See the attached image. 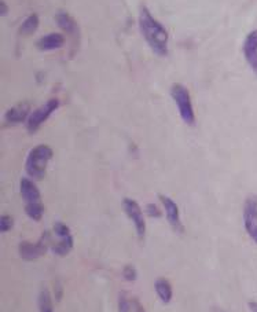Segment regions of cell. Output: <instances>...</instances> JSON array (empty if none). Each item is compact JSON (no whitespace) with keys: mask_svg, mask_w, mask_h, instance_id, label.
<instances>
[{"mask_svg":"<svg viewBox=\"0 0 257 312\" xmlns=\"http://www.w3.org/2000/svg\"><path fill=\"white\" fill-rule=\"evenodd\" d=\"M139 28L142 32L143 37L150 46V49L157 55H167L168 53V32L161 25L160 22L155 21L150 11L143 7L139 15Z\"/></svg>","mask_w":257,"mask_h":312,"instance_id":"cell-1","label":"cell"},{"mask_svg":"<svg viewBox=\"0 0 257 312\" xmlns=\"http://www.w3.org/2000/svg\"><path fill=\"white\" fill-rule=\"evenodd\" d=\"M21 195H22L24 204H25V212L27 215L35 221H40L44 213V205L41 201L40 190L37 189V186L31 181L24 177L21 181Z\"/></svg>","mask_w":257,"mask_h":312,"instance_id":"cell-2","label":"cell"},{"mask_svg":"<svg viewBox=\"0 0 257 312\" xmlns=\"http://www.w3.org/2000/svg\"><path fill=\"white\" fill-rule=\"evenodd\" d=\"M51 159H53V149L50 146L39 145L33 147L31 153L28 154L27 163H25L27 173L36 181L43 179Z\"/></svg>","mask_w":257,"mask_h":312,"instance_id":"cell-3","label":"cell"},{"mask_svg":"<svg viewBox=\"0 0 257 312\" xmlns=\"http://www.w3.org/2000/svg\"><path fill=\"white\" fill-rule=\"evenodd\" d=\"M171 95H172L173 101L176 103L179 115H180L183 121L187 125H194L195 115L189 90L182 84H173L172 88H171Z\"/></svg>","mask_w":257,"mask_h":312,"instance_id":"cell-4","label":"cell"},{"mask_svg":"<svg viewBox=\"0 0 257 312\" xmlns=\"http://www.w3.org/2000/svg\"><path fill=\"white\" fill-rule=\"evenodd\" d=\"M51 249L57 256H66L73 249V237L69 227L62 221L54 225L51 233Z\"/></svg>","mask_w":257,"mask_h":312,"instance_id":"cell-5","label":"cell"},{"mask_svg":"<svg viewBox=\"0 0 257 312\" xmlns=\"http://www.w3.org/2000/svg\"><path fill=\"white\" fill-rule=\"evenodd\" d=\"M49 247H51V233L45 231L41 238L35 243L32 242H21L19 243V256L25 261H33L44 255Z\"/></svg>","mask_w":257,"mask_h":312,"instance_id":"cell-6","label":"cell"},{"mask_svg":"<svg viewBox=\"0 0 257 312\" xmlns=\"http://www.w3.org/2000/svg\"><path fill=\"white\" fill-rule=\"evenodd\" d=\"M121 207H123V211L125 212V215L128 216L129 220L133 223V227H135L137 237H145V234H146V220H145V215H143L139 204L135 199L124 198L123 203H121Z\"/></svg>","mask_w":257,"mask_h":312,"instance_id":"cell-7","label":"cell"},{"mask_svg":"<svg viewBox=\"0 0 257 312\" xmlns=\"http://www.w3.org/2000/svg\"><path fill=\"white\" fill-rule=\"evenodd\" d=\"M58 106H59V101L58 99H50L49 102H45L44 105L40 106L39 109L35 110L27 120L28 131L31 132V133L37 131L41 124L44 123L45 120L49 119L50 116L58 109Z\"/></svg>","mask_w":257,"mask_h":312,"instance_id":"cell-8","label":"cell"},{"mask_svg":"<svg viewBox=\"0 0 257 312\" xmlns=\"http://www.w3.org/2000/svg\"><path fill=\"white\" fill-rule=\"evenodd\" d=\"M244 226L249 237L257 243V195H250L245 201Z\"/></svg>","mask_w":257,"mask_h":312,"instance_id":"cell-9","label":"cell"},{"mask_svg":"<svg viewBox=\"0 0 257 312\" xmlns=\"http://www.w3.org/2000/svg\"><path fill=\"white\" fill-rule=\"evenodd\" d=\"M161 204L165 209V215H167V220L171 225L175 231L177 233H183V225L182 220H180V212H179V208H177L176 203L173 201L172 198L167 197V195H160Z\"/></svg>","mask_w":257,"mask_h":312,"instance_id":"cell-10","label":"cell"},{"mask_svg":"<svg viewBox=\"0 0 257 312\" xmlns=\"http://www.w3.org/2000/svg\"><path fill=\"white\" fill-rule=\"evenodd\" d=\"M244 53L246 61L252 69L257 73V31H253L249 33V36L245 40Z\"/></svg>","mask_w":257,"mask_h":312,"instance_id":"cell-11","label":"cell"},{"mask_svg":"<svg viewBox=\"0 0 257 312\" xmlns=\"http://www.w3.org/2000/svg\"><path fill=\"white\" fill-rule=\"evenodd\" d=\"M29 109H31V106H29V103H27V102H21V103L10 107L5 116L6 121L10 124L22 123V121L28 120L27 117L28 115H29Z\"/></svg>","mask_w":257,"mask_h":312,"instance_id":"cell-12","label":"cell"},{"mask_svg":"<svg viewBox=\"0 0 257 312\" xmlns=\"http://www.w3.org/2000/svg\"><path fill=\"white\" fill-rule=\"evenodd\" d=\"M65 43V37L61 33H51L44 37H41L37 41V47L43 51H50V50L61 49Z\"/></svg>","mask_w":257,"mask_h":312,"instance_id":"cell-13","label":"cell"},{"mask_svg":"<svg viewBox=\"0 0 257 312\" xmlns=\"http://www.w3.org/2000/svg\"><path fill=\"white\" fill-rule=\"evenodd\" d=\"M154 291L162 303H171V300H172V285L169 283L167 278H157L155 279Z\"/></svg>","mask_w":257,"mask_h":312,"instance_id":"cell-14","label":"cell"},{"mask_svg":"<svg viewBox=\"0 0 257 312\" xmlns=\"http://www.w3.org/2000/svg\"><path fill=\"white\" fill-rule=\"evenodd\" d=\"M55 21H57V25L62 31L67 32V33H76L77 32V25H76V21L73 18L63 10H59L57 14H55Z\"/></svg>","mask_w":257,"mask_h":312,"instance_id":"cell-15","label":"cell"},{"mask_svg":"<svg viewBox=\"0 0 257 312\" xmlns=\"http://www.w3.org/2000/svg\"><path fill=\"white\" fill-rule=\"evenodd\" d=\"M39 27V17L36 14H31L29 17L22 22V25L19 27V33L24 36L32 35Z\"/></svg>","mask_w":257,"mask_h":312,"instance_id":"cell-16","label":"cell"},{"mask_svg":"<svg viewBox=\"0 0 257 312\" xmlns=\"http://www.w3.org/2000/svg\"><path fill=\"white\" fill-rule=\"evenodd\" d=\"M39 309L40 312H54L53 300L47 289H43L39 295Z\"/></svg>","mask_w":257,"mask_h":312,"instance_id":"cell-17","label":"cell"},{"mask_svg":"<svg viewBox=\"0 0 257 312\" xmlns=\"http://www.w3.org/2000/svg\"><path fill=\"white\" fill-rule=\"evenodd\" d=\"M132 311V301H129L127 295L121 293L119 299V312H131Z\"/></svg>","mask_w":257,"mask_h":312,"instance_id":"cell-18","label":"cell"},{"mask_svg":"<svg viewBox=\"0 0 257 312\" xmlns=\"http://www.w3.org/2000/svg\"><path fill=\"white\" fill-rule=\"evenodd\" d=\"M14 226V220L11 216L9 215H3L2 216V219H0V231L5 234L7 233V231H10V230L13 229Z\"/></svg>","mask_w":257,"mask_h":312,"instance_id":"cell-19","label":"cell"},{"mask_svg":"<svg viewBox=\"0 0 257 312\" xmlns=\"http://www.w3.org/2000/svg\"><path fill=\"white\" fill-rule=\"evenodd\" d=\"M123 277L129 282L135 281V279H136V270H135V267L131 265V264H129V265H125L124 269H123Z\"/></svg>","mask_w":257,"mask_h":312,"instance_id":"cell-20","label":"cell"},{"mask_svg":"<svg viewBox=\"0 0 257 312\" xmlns=\"http://www.w3.org/2000/svg\"><path fill=\"white\" fill-rule=\"evenodd\" d=\"M146 213L150 216V217H160V216H161L160 209H158V207H157V205H154V204H149V205H147Z\"/></svg>","mask_w":257,"mask_h":312,"instance_id":"cell-21","label":"cell"},{"mask_svg":"<svg viewBox=\"0 0 257 312\" xmlns=\"http://www.w3.org/2000/svg\"><path fill=\"white\" fill-rule=\"evenodd\" d=\"M132 309H133V312H146L145 311V308H143L142 304H141V301H139L137 299L132 300Z\"/></svg>","mask_w":257,"mask_h":312,"instance_id":"cell-22","label":"cell"},{"mask_svg":"<svg viewBox=\"0 0 257 312\" xmlns=\"http://www.w3.org/2000/svg\"><path fill=\"white\" fill-rule=\"evenodd\" d=\"M249 308L252 312H257V303L256 301H249Z\"/></svg>","mask_w":257,"mask_h":312,"instance_id":"cell-23","label":"cell"},{"mask_svg":"<svg viewBox=\"0 0 257 312\" xmlns=\"http://www.w3.org/2000/svg\"><path fill=\"white\" fill-rule=\"evenodd\" d=\"M0 6H2V17H3V15H6V14H7V6L5 5V2H2V3H0Z\"/></svg>","mask_w":257,"mask_h":312,"instance_id":"cell-24","label":"cell"},{"mask_svg":"<svg viewBox=\"0 0 257 312\" xmlns=\"http://www.w3.org/2000/svg\"><path fill=\"white\" fill-rule=\"evenodd\" d=\"M211 312H224L222 309V308H217V307H213L212 309H211Z\"/></svg>","mask_w":257,"mask_h":312,"instance_id":"cell-25","label":"cell"}]
</instances>
